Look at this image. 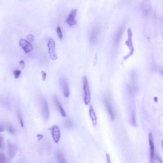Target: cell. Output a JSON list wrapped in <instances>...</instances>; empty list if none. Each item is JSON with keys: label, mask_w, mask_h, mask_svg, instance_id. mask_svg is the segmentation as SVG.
Returning <instances> with one entry per match:
<instances>
[{"label": "cell", "mask_w": 163, "mask_h": 163, "mask_svg": "<svg viewBox=\"0 0 163 163\" xmlns=\"http://www.w3.org/2000/svg\"><path fill=\"white\" fill-rule=\"evenodd\" d=\"M56 32H57L59 38L60 39H62L63 37V34H62L61 28L59 27H57V28H56Z\"/></svg>", "instance_id": "20"}, {"label": "cell", "mask_w": 163, "mask_h": 163, "mask_svg": "<svg viewBox=\"0 0 163 163\" xmlns=\"http://www.w3.org/2000/svg\"><path fill=\"white\" fill-rule=\"evenodd\" d=\"M123 30L124 28L122 26L120 27L117 31L114 37V42L115 45H117L119 43L123 34Z\"/></svg>", "instance_id": "13"}, {"label": "cell", "mask_w": 163, "mask_h": 163, "mask_svg": "<svg viewBox=\"0 0 163 163\" xmlns=\"http://www.w3.org/2000/svg\"><path fill=\"white\" fill-rule=\"evenodd\" d=\"M37 138H38V141H40L43 138V135L41 134H38L37 135Z\"/></svg>", "instance_id": "29"}, {"label": "cell", "mask_w": 163, "mask_h": 163, "mask_svg": "<svg viewBox=\"0 0 163 163\" xmlns=\"http://www.w3.org/2000/svg\"><path fill=\"white\" fill-rule=\"evenodd\" d=\"M26 38L29 41H33L34 40V37L33 35L32 34H29L27 35Z\"/></svg>", "instance_id": "24"}, {"label": "cell", "mask_w": 163, "mask_h": 163, "mask_svg": "<svg viewBox=\"0 0 163 163\" xmlns=\"http://www.w3.org/2000/svg\"><path fill=\"white\" fill-rule=\"evenodd\" d=\"M106 108L110 114L112 121H114L116 115V110L114 107L111 97L109 95H107L104 99Z\"/></svg>", "instance_id": "1"}, {"label": "cell", "mask_w": 163, "mask_h": 163, "mask_svg": "<svg viewBox=\"0 0 163 163\" xmlns=\"http://www.w3.org/2000/svg\"><path fill=\"white\" fill-rule=\"evenodd\" d=\"M132 123L133 126H135L136 125L135 116L134 114H133L132 117Z\"/></svg>", "instance_id": "27"}, {"label": "cell", "mask_w": 163, "mask_h": 163, "mask_svg": "<svg viewBox=\"0 0 163 163\" xmlns=\"http://www.w3.org/2000/svg\"><path fill=\"white\" fill-rule=\"evenodd\" d=\"M6 129L7 131L11 134H13L14 133V130L12 125H8L6 127Z\"/></svg>", "instance_id": "22"}, {"label": "cell", "mask_w": 163, "mask_h": 163, "mask_svg": "<svg viewBox=\"0 0 163 163\" xmlns=\"http://www.w3.org/2000/svg\"><path fill=\"white\" fill-rule=\"evenodd\" d=\"M52 135L54 141L58 143L60 139L61 133L59 127L57 125H54L52 128Z\"/></svg>", "instance_id": "10"}, {"label": "cell", "mask_w": 163, "mask_h": 163, "mask_svg": "<svg viewBox=\"0 0 163 163\" xmlns=\"http://www.w3.org/2000/svg\"><path fill=\"white\" fill-rule=\"evenodd\" d=\"M4 137L2 135L0 134V149L1 148L2 142L4 141Z\"/></svg>", "instance_id": "26"}, {"label": "cell", "mask_w": 163, "mask_h": 163, "mask_svg": "<svg viewBox=\"0 0 163 163\" xmlns=\"http://www.w3.org/2000/svg\"><path fill=\"white\" fill-rule=\"evenodd\" d=\"M100 31V28L98 27H94L92 30L90 35V42L92 44L96 43Z\"/></svg>", "instance_id": "9"}, {"label": "cell", "mask_w": 163, "mask_h": 163, "mask_svg": "<svg viewBox=\"0 0 163 163\" xmlns=\"http://www.w3.org/2000/svg\"><path fill=\"white\" fill-rule=\"evenodd\" d=\"M83 90L84 93V102L86 105L90 103V88L88 84L87 79L86 76L83 79Z\"/></svg>", "instance_id": "2"}, {"label": "cell", "mask_w": 163, "mask_h": 163, "mask_svg": "<svg viewBox=\"0 0 163 163\" xmlns=\"http://www.w3.org/2000/svg\"><path fill=\"white\" fill-rule=\"evenodd\" d=\"M17 113L18 117V118L20 125L22 127H23L24 126V124L22 116H21V114H20V110H18Z\"/></svg>", "instance_id": "19"}, {"label": "cell", "mask_w": 163, "mask_h": 163, "mask_svg": "<svg viewBox=\"0 0 163 163\" xmlns=\"http://www.w3.org/2000/svg\"><path fill=\"white\" fill-rule=\"evenodd\" d=\"M8 146L9 156L10 158L12 159L14 158L16 155L18 150V147L15 143H13L8 140L7 141Z\"/></svg>", "instance_id": "6"}, {"label": "cell", "mask_w": 163, "mask_h": 163, "mask_svg": "<svg viewBox=\"0 0 163 163\" xmlns=\"http://www.w3.org/2000/svg\"><path fill=\"white\" fill-rule=\"evenodd\" d=\"M57 158L58 163H65V160L62 153L60 152L57 153Z\"/></svg>", "instance_id": "17"}, {"label": "cell", "mask_w": 163, "mask_h": 163, "mask_svg": "<svg viewBox=\"0 0 163 163\" xmlns=\"http://www.w3.org/2000/svg\"><path fill=\"white\" fill-rule=\"evenodd\" d=\"M77 12V10L76 9H73L72 10L71 13L67 18L66 22L71 26H74L77 23L76 20L75 19L76 16Z\"/></svg>", "instance_id": "7"}, {"label": "cell", "mask_w": 163, "mask_h": 163, "mask_svg": "<svg viewBox=\"0 0 163 163\" xmlns=\"http://www.w3.org/2000/svg\"><path fill=\"white\" fill-rule=\"evenodd\" d=\"M19 63H20V66L21 67V68L22 69H24L25 68V63L24 61L23 60L20 61Z\"/></svg>", "instance_id": "28"}, {"label": "cell", "mask_w": 163, "mask_h": 163, "mask_svg": "<svg viewBox=\"0 0 163 163\" xmlns=\"http://www.w3.org/2000/svg\"><path fill=\"white\" fill-rule=\"evenodd\" d=\"M106 158H107V162H108V163H111L110 157L109 155L108 154H106Z\"/></svg>", "instance_id": "30"}, {"label": "cell", "mask_w": 163, "mask_h": 163, "mask_svg": "<svg viewBox=\"0 0 163 163\" xmlns=\"http://www.w3.org/2000/svg\"><path fill=\"white\" fill-rule=\"evenodd\" d=\"M89 113H90V118L92 121L93 124L94 126H95L97 124V119L95 113L93 108L92 106H90Z\"/></svg>", "instance_id": "15"}, {"label": "cell", "mask_w": 163, "mask_h": 163, "mask_svg": "<svg viewBox=\"0 0 163 163\" xmlns=\"http://www.w3.org/2000/svg\"><path fill=\"white\" fill-rule=\"evenodd\" d=\"M5 161L6 159L4 154L0 153V163H5Z\"/></svg>", "instance_id": "23"}, {"label": "cell", "mask_w": 163, "mask_h": 163, "mask_svg": "<svg viewBox=\"0 0 163 163\" xmlns=\"http://www.w3.org/2000/svg\"><path fill=\"white\" fill-rule=\"evenodd\" d=\"M42 112L44 118L47 120L49 117V110L47 102L45 100L43 101L42 103Z\"/></svg>", "instance_id": "12"}, {"label": "cell", "mask_w": 163, "mask_h": 163, "mask_svg": "<svg viewBox=\"0 0 163 163\" xmlns=\"http://www.w3.org/2000/svg\"><path fill=\"white\" fill-rule=\"evenodd\" d=\"M132 84L133 86V90L135 91L137 90L136 78V73L135 71L132 72Z\"/></svg>", "instance_id": "16"}, {"label": "cell", "mask_w": 163, "mask_h": 163, "mask_svg": "<svg viewBox=\"0 0 163 163\" xmlns=\"http://www.w3.org/2000/svg\"><path fill=\"white\" fill-rule=\"evenodd\" d=\"M4 131V129L1 126H0V132H3Z\"/></svg>", "instance_id": "31"}, {"label": "cell", "mask_w": 163, "mask_h": 163, "mask_svg": "<svg viewBox=\"0 0 163 163\" xmlns=\"http://www.w3.org/2000/svg\"><path fill=\"white\" fill-rule=\"evenodd\" d=\"M19 45L26 53H29L33 50L32 45L25 40H20L19 42Z\"/></svg>", "instance_id": "8"}, {"label": "cell", "mask_w": 163, "mask_h": 163, "mask_svg": "<svg viewBox=\"0 0 163 163\" xmlns=\"http://www.w3.org/2000/svg\"><path fill=\"white\" fill-rule=\"evenodd\" d=\"M21 71L20 70H15L13 71V73L14 75L15 78L16 79H18L20 76L21 74Z\"/></svg>", "instance_id": "21"}, {"label": "cell", "mask_w": 163, "mask_h": 163, "mask_svg": "<svg viewBox=\"0 0 163 163\" xmlns=\"http://www.w3.org/2000/svg\"><path fill=\"white\" fill-rule=\"evenodd\" d=\"M149 141L150 147V161L151 163H154L155 147L153 137L151 133L149 134Z\"/></svg>", "instance_id": "11"}, {"label": "cell", "mask_w": 163, "mask_h": 163, "mask_svg": "<svg viewBox=\"0 0 163 163\" xmlns=\"http://www.w3.org/2000/svg\"><path fill=\"white\" fill-rule=\"evenodd\" d=\"M55 42L54 40L51 38L48 41L47 46L48 48V53L50 57L52 60H56L57 57L55 52Z\"/></svg>", "instance_id": "3"}, {"label": "cell", "mask_w": 163, "mask_h": 163, "mask_svg": "<svg viewBox=\"0 0 163 163\" xmlns=\"http://www.w3.org/2000/svg\"><path fill=\"white\" fill-rule=\"evenodd\" d=\"M54 100L55 105L58 108L62 116L63 117H65L66 116V114L65 111H64L63 107L61 106L60 103L58 99L57 96L56 95H54Z\"/></svg>", "instance_id": "14"}, {"label": "cell", "mask_w": 163, "mask_h": 163, "mask_svg": "<svg viewBox=\"0 0 163 163\" xmlns=\"http://www.w3.org/2000/svg\"><path fill=\"white\" fill-rule=\"evenodd\" d=\"M128 39L126 41V44L128 48L130 50V52L128 55H126V56H124V60H126L130 56H131L134 52V49L132 45V33L130 28H129L128 29Z\"/></svg>", "instance_id": "4"}, {"label": "cell", "mask_w": 163, "mask_h": 163, "mask_svg": "<svg viewBox=\"0 0 163 163\" xmlns=\"http://www.w3.org/2000/svg\"><path fill=\"white\" fill-rule=\"evenodd\" d=\"M65 125L67 128L71 129L73 127V124L72 121L70 119H67L65 121Z\"/></svg>", "instance_id": "18"}, {"label": "cell", "mask_w": 163, "mask_h": 163, "mask_svg": "<svg viewBox=\"0 0 163 163\" xmlns=\"http://www.w3.org/2000/svg\"><path fill=\"white\" fill-rule=\"evenodd\" d=\"M42 76V80L43 81H45L47 77V74L46 72L43 71H42L41 72Z\"/></svg>", "instance_id": "25"}, {"label": "cell", "mask_w": 163, "mask_h": 163, "mask_svg": "<svg viewBox=\"0 0 163 163\" xmlns=\"http://www.w3.org/2000/svg\"><path fill=\"white\" fill-rule=\"evenodd\" d=\"M60 82L64 97L68 98L70 96V91L67 80L64 77H62L60 78Z\"/></svg>", "instance_id": "5"}]
</instances>
